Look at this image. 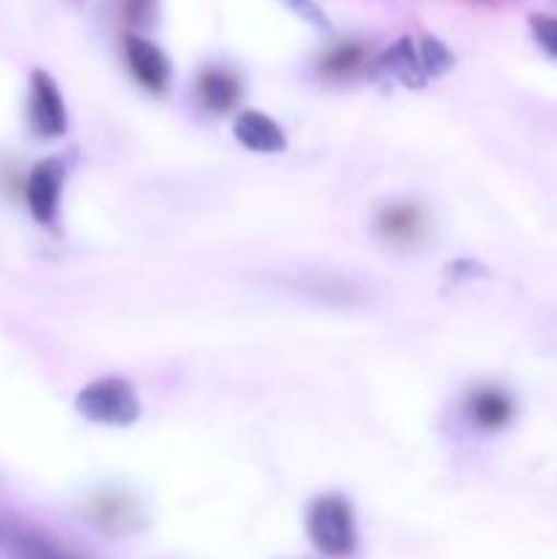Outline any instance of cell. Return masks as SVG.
Instances as JSON below:
<instances>
[{"instance_id":"7c38bea8","label":"cell","mask_w":557,"mask_h":559,"mask_svg":"<svg viewBox=\"0 0 557 559\" xmlns=\"http://www.w3.org/2000/svg\"><path fill=\"white\" fill-rule=\"evenodd\" d=\"M371 66L369 47L358 38H342V41H333L325 52L317 60V69L325 80H353L360 71Z\"/></svg>"},{"instance_id":"d6986e66","label":"cell","mask_w":557,"mask_h":559,"mask_svg":"<svg viewBox=\"0 0 557 559\" xmlns=\"http://www.w3.org/2000/svg\"><path fill=\"white\" fill-rule=\"evenodd\" d=\"M304 559H311V557H304Z\"/></svg>"},{"instance_id":"ac0fdd59","label":"cell","mask_w":557,"mask_h":559,"mask_svg":"<svg viewBox=\"0 0 557 559\" xmlns=\"http://www.w3.org/2000/svg\"><path fill=\"white\" fill-rule=\"evenodd\" d=\"M153 14H156V0H123V16L131 27L145 25Z\"/></svg>"},{"instance_id":"5b68a950","label":"cell","mask_w":557,"mask_h":559,"mask_svg":"<svg viewBox=\"0 0 557 559\" xmlns=\"http://www.w3.org/2000/svg\"><path fill=\"white\" fill-rule=\"evenodd\" d=\"M126 63L137 85L147 93H164L173 80V63L158 44L151 38L129 33L126 36Z\"/></svg>"},{"instance_id":"e0dca14e","label":"cell","mask_w":557,"mask_h":559,"mask_svg":"<svg viewBox=\"0 0 557 559\" xmlns=\"http://www.w3.org/2000/svg\"><path fill=\"white\" fill-rule=\"evenodd\" d=\"M486 267L481 265V262L475 260H467V257H462V260L451 262V265L446 267V278L451 284H462V282H473V278L478 276H486Z\"/></svg>"},{"instance_id":"7a4b0ae2","label":"cell","mask_w":557,"mask_h":559,"mask_svg":"<svg viewBox=\"0 0 557 559\" xmlns=\"http://www.w3.org/2000/svg\"><path fill=\"white\" fill-rule=\"evenodd\" d=\"M306 533L322 557L342 559L355 549V516L344 497H317L306 513Z\"/></svg>"},{"instance_id":"6da1fadb","label":"cell","mask_w":557,"mask_h":559,"mask_svg":"<svg viewBox=\"0 0 557 559\" xmlns=\"http://www.w3.org/2000/svg\"><path fill=\"white\" fill-rule=\"evenodd\" d=\"M76 413L85 420L98 426H126L140 420V396H137L134 385L120 377H104V380H93L76 393L74 399Z\"/></svg>"},{"instance_id":"52a82bcc","label":"cell","mask_w":557,"mask_h":559,"mask_svg":"<svg viewBox=\"0 0 557 559\" xmlns=\"http://www.w3.org/2000/svg\"><path fill=\"white\" fill-rule=\"evenodd\" d=\"M464 413L478 429L500 431L513 420L517 404H513L511 393L502 391L500 385H478L464 399Z\"/></svg>"},{"instance_id":"8992f818","label":"cell","mask_w":557,"mask_h":559,"mask_svg":"<svg viewBox=\"0 0 557 559\" xmlns=\"http://www.w3.org/2000/svg\"><path fill=\"white\" fill-rule=\"evenodd\" d=\"M66 167L60 158H44L31 169L25 180V202L31 207V216L38 224H49L58 216L60 194H63Z\"/></svg>"},{"instance_id":"9a60e30c","label":"cell","mask_w":557,"mask_h":559,"mask_svg":"<svg viewBox=\"0 0 557 559\" xmlns=\"http://www.w3.org/2000/svg\"><path fill=\"white\" fill-rule=\"evenodd\" d=\"M528 25H530V33H533L535 44H538L552 60H557V16L530 14Z\"/></svg>"},{"instance_id":"5bb4252c","label":"cell","mask_w":557,"mask_h":559,"mask_svg":"<svg viewBox=\"0 0 557 559\" xmlns=\"http://www.w3.org/2000/svg\"><path fill=\"white\" fill-rule=\"evenodd\" d=\"M418 55H420V63H424V71L429 80L442 76L453 66L451 49H448L437 36H429V33H424V36H420Z\"/></svg>"},{"instance_id":"30bf717a","label":"cell","mask_w":557,"mask_h":559,"mask_svg":"<svg viewBox=\"0 0 557 559\" xmlns=\"http://www.w3.org/2000/svg\"><path fill=\"white\" fill-rule=\"evenodd\" d=\"M235 140L246 147V151L254 153H278L287 147V136H284L282 126L273 118H268L265 112H257V109H246L235 118Z\"/></svg>"},{"instance_id":"9c48e42d","label":"cell","mask_w":557,"mask_h":559,"mask_svg":"<svg viewBox=\"0 0 557 559\" xmlns=\"http://www.w3.org/2000/svg\"><path fill=\"white\" fill-rule=\"evenodd\" d=\"M371 66H375L377 71H382V74H391L393 80L402 82L404 87H415V91L429 82V76H426L424 71V63H420L418 44H415L410 36L396 38V41H393L380 58L371 60Z\"/></svg>"},{"instance_id":"2e32d148","label":"cell","mask_w":557,"mask_h":559,"mask_svg":"<svg viewBox=\"0 0 557 559\" xmlns=\"http://www.w3.org/2000/svg\"><path fill=\"white\" fill-rule=\"evenodd\" d=\"M278 3H282L289 14L298 16V20L309 22L317 31H331V20H328L322 5L315 3V0H278Z\"/></svg>"},{"instance_id":"8fae6325","label":"cell","mask_w":557,"mask_h":559,"mask_svg":"<svg viewBox=\"0 0 557 559\" xmlns=\"http://www.w3.org/2000/svg\"><path fill=\"white\" fill-rule=\"evenodd\" d=\"M194 96L205 112L224 115V112H229L235 104H238L240 82L229 69L211 66V69H205L200 76H197Z\"/></svg>"},{"instance_id":"3957f363","label":"cell","mask_w":557,"mask_h":559,"mask_svg":"<svg viewBox=\"0 0 557 559\" xmlns=\"http://www.w3.org/2000/svg\"><path fill=\"white\" fill-rule=\"evenodd\" d=\"M85 516L107 538H129L147 524L145 508L126 491H98L85 502Z\"/></svg>"},{"instance_id":"ba28073f","label":"cell","mask_w":557,"mask_h":559,"mask_svg":"<svg viewBox=\"0 0 557 559\" xmlns=\"http://www.w3.org/2000/svg\"><path fill=\"white\" fill-rule=\"evenodd\" d=\"M0 559H76L31 527L0 519Z\"/></svg>"},{"instance_id":"277c9868","label":"cell","mask_w":557,"mask_h":559,"mask_svg":"<svg viewBox=\"0 0 557 559\" xmlns=\"http://www.w3.org/2000/svg\"><path fill=\"white\" fill-rule=\"evenodd\" d=\"M27 126L42 140H58L69 129V115L60 87L47 71H33L27 91Z\"/></svg>"},{"instance_id":"4fadbf2b","label":"cell","mask_w":557,"mask_h":559,"mask_svg":"<svg viewBox=\"0 0 557 559\" xmlns=\"http://www.w3.org/2000/svg\"><path fill=\"white\" fill-rule=\"evenodd\" d=\"M426 216L415 202H396L380 211L377 216V233L391 243H413L424 235Z\"/></svg>"}]
</instances>
